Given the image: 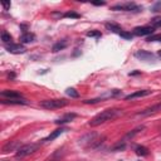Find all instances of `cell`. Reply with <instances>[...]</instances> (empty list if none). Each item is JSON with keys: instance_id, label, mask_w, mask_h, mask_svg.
Segmentation results:
<instances>
[{"instance_id": "obj_1", "label": "cell", "mask_w": 161, "mask_h": 161, "mask_svg": "<svg viewBox=\"0 0 161 161\" xmlns=\"http://www.w3.org/2000/svg\"><path fill=\"white\" fill-rule=\"evenodd\" d=\"M123 112L122 109L119 108H109V109H106L101 113H98L96 117H93L91 121H89V126L94 127V126H98V125H102L107 121H111V119H114L116 117L121 116Z\"/></svg>"}, {"instance_id": "obj_2", "label": "cell", "mask_w": 161, "mask_h": 161, "mask_svg": "<svg viewBox=\"0 0 161 161\" xmlns=\"http://www.w3.org/2000/svg\"><path fill=\"white\" fill-rule=\"evenodd\" d=\"M67 103L68 102L65 99H45L40 102V107L45 109H54V108H62L67 106Z\"/></svg>"}, {"instance_id": "obj_3", "label": "cell", "mask_w": 161, "mask_h": 161, "mask_svg": "<svg viewBox=\"0 0 161 161\" xmlns=\"http://www.w3.org/2000/svg\"><path fill=\"white\" fill-rule=\"evenodd\" d=\"M39 145L38 143H28V145H23L16 150V157H25L33 152H35L38 150Z\"/></svg>"}, {"instance_id": "obj_4", "label": "cell", "mask_w": 161, "mask_h": 161, "mask_svg": "<svg viewBox=\"0 0 161 161\" xmlns=\"http://www.w3.org/2000/svg\"><path fill=\"white\" fill-rule=\"evenodd\" d=\"M142 8L137 6L135 3H123L112 6V10H122V11H140Z\"/></svg>"}, {"instance_id": "obj_5", "label": "cell", "mask_w": 161, "mask_h": 161, "mask_svg": "<svg viewBox=\"0 0 161 161\" xmlns=\"http://www.w3.org/2000/svg\"><path fill=\"white\" fill-rule=\"evenodd\" d=\"M152 94V91L150 89H142V91H137V92H133L128 96L125 97L126 101H131V99H136V98H141V97H146V96H150Z\"/></svg>"}, {"instance_id": "obj_6", "label": "cell", "mask_w": 161, "mask_h": 161, "mask_svg": "<svg viewBox=\"0 0 161 161\" xmlns=\"http://www.w3.org/2000/svg\"><path fill=\"white\" fill-rule=\"evenodd\" d=\"M153 33V28L152 26H136L133 29V34L135 35H152Z\"/></svg>"}, {"instance_id": "obj_7", "label": "cell", "mask_w": 161, "mask_h": 161, "mask_svg": "<svg viewBox=\"0 0 161 161\" xmlns=\"http://www.w3.org/2000/svg\"><path fill=\"white\" fill-rule=\"evenodd\" d=\"M1 102L5 104H28V101L24 97L16 98H1Z\"/></svg>"}, {"instance_id": "obj_8", "label": "cell", "mask_w": 161, "mask_h": 161, "mask_svg": "<svg viewBox=\"0 0 161 161\" xmlns=\"http://www.w3.org/2000/svg\"><path fill=\"white\" fill-rule=\"evenodd\" d=\"M6 49L13 53V54H21L25 52V48L20 44H14V43H10V44H6Z\"/></svg>"}, {"instance_id": "obj_9", "label": "cell", "mask_w": 161, "mask_h": 161, "mask_svg": "<svg viewBox=\"0 0 161 161\" xmlns=\"http://www.w3.org/2000/svg\"><path fill=\"white\" fill-rule=\"evenodd\" d=\"M158 111H161V102H158V103H156V104H153V106L143 109L142 112L138 113V116H148V114H152V113L158 112Z\"/></svg>"}, {"instance_id": "obj_10", "label": "cell", "mask_w": 161, "mask_h": 161, "mask_svg": "<svg viewBox=\"0 0 161 161\" xmlns=\"http://www.w3.org/2000/svg\"><path fill=\"white\" fill-rule=\"evenodd\" d=\"M135 57L138 58V59H141V60H151V59L155 58V55L152 53L146 52V50H138V52H136L135 53Z\"/></svg>"}, {"instance_id": "obj_11", "label": "cell", "mask_w": 161, "mask_h": 161, "mask_svg": "<svg viewBox=\"0 0 161 161\" xmlns=\"http://www.w3.org/2000/svg\"><path fill=\"white\" fill-rule=\"evenodd\" d=\"M77 117V114L75 113H67V114H64L63 117H60V118H58L57 121H55V123L57 125H64V123H67V122H70L73 118H75Z\"/></svg>"}, {"instance_id": "obj_12", "label": "cell", "mask_w": 161, "mask_h": 161, "mask_svg": "<svg viewBox=\"0 0 161 161\" xmlns=\"http://www.w3.org/2000/svg\"><path fill=\"white\" fill-rule=\"evenodd\" d=\"M64 131H67V128H64V127H60V128H57L55 131H53L47 138H44V142H49V141H53L54 138H57L59 135H62Z\"/></svg>"}, {"instance_id": "obj_13", "label": "cell", "mask_w": 161, "mask_h": 161, "mask_svg": "<svg viewBox=\"0 0 161 161\" xmlns=\"http://www.w3.org/2000/svg\"><path fill=\"white\" fill-rule=\"evenodd\" d=\"M0 96H1V98H16V97H23L19 92H16V91H9V89L3 91V92L0 93Z\"/></svg>"}, {"instance_id": "obj_14", "label": "cell", "mask_w": 161, "mask_h": 161, "mask_svg": "<svg viewBox=\"0 0 161 161\" xmlns=\"http://www.w3.org/2000/svg\"><path fill=\"white\" fill-rule=\"evenodd\" d=\"M20 145V142L19 141H10V142H8L4 147H3V151L4 152H9V151H14V150H16V147ZM20 147V146H19Z\"/></svg>"}, {"instance_id": "obj_15", "label": "cell", "mask_w": 161, "mask_h": 161, "mask_svg": "<svg viewBox=\"0 0 161 161\" xmlns=\"http://www.w3.org/2000/svg\"><path fill=\"white\" fill-rule=\"evenodd\" d=\"M67 45H68V40L67 39H63V40H60V42H58V43H55L53 45V52H59V50L64 49Z\"/></svg>"}, {"instance_id": "obj_16", "label": "cell", "mask_w": 161, "mask_h": 161, "mask_svg": "<svg viewBox=\"0 0 161 161\" xmlns=\"http://www.w3.org/2000/svg\"><path fill=\"white\" fill-rule=\"evenodd\" d=\"M106 28L112 33H118L119 34L122 31V28L119 25H117V24H113V23H106Z\"/></svg>"}, {"instance_id": "obj_17", "label": "cell", "mask_w": 161, "mask_h": 161, "mask_svg": "<svg viewBox=\"0 0 161 161\" xmlns=\"http://www.w3.org/2000/svg\"><path fill=\"white\" fill-rule=\"evenodd\" d=\"M35 39V36H34V34H31V33H24V34H21V36H20V42L21 43H30V42H33Z\"/></svg>"}, {"instance_id": "obj_18", "label": "cell", "mask_w": 161, "mask_h": 161, "mask_svg": "<svg viewBox=\"0 0 161 161\" xmlns=\"http://www.w3.org/2000/svg\"><path fill=\"white\" fill-rule=\"evenodd\" d=\"M135 151H136V155H138V156H147L148 155V148L145 146H137L135 148Z\"/></svg>"}, {"instance_id": "obj_19", "label": "cell", "mask_w": 161, "mask_h": 161, "mask_svg": "<svg viewBox=\"0 0 161 161\" xmlns=\"http://www.w3.org/2000/svg\"><path fill=\"white\" fill-rule=\"evenodd\" d=\"M143 128H145L143 126H140V127H137V128H135V130H132L131 132H128V133L126 135V137H125V140H126V138H132V137H133L135 135H137V133H138L140 131H142Z\"/></svg>"}, {"instance_id": "obj_20", "label": "cell", "mask_w": 161, "mask_h": 161, "mask_svg": "<svg viewBox=\"0 0 161 161\" xmlns=\"http://www.w3.org/2000/svg\"><path fill=\"white\" fill-rule=\"evenodd\" d=\"M67 94L72 98H78L79 97V93L74 89V88H67Z\"/></svg>"}, {"instance_id": "obj_21", "label": "cell", "mask_w": 161, "mask_h": 161, "mask_svg": "<svg viewBox=\"0 0 161 161\" xmlns=\"http://www.w3.org/2000/svg\"><path fill=\"white\" fill-rule=\"evenodd\" d=\"M1 40L8 44V43H10V40H11V35H10L9 33H6V31H3V33H1Z\"/></svg>"}, {"instance_id": "obj_22", "label": "cell", "mask_w": 161, "mask_h": 161, "mask_svg": "<svg viewBox=\"0 0 161 161\" xmlns=\"http://www.w3.org/2000/svg\"><path fill=\"white\" fill-rule=\"evenodd\" d=\"M146 40H147V42H161V34H153V35H150Z\"/></svg>"}, {"instance_id": "obj_23", "label": "cell", "mask_w": 161, "mask_h": 161, "mask_svg": "<svg viewBox=\"0 0 161 161\" xmlns=\"http://www.w3.org/2000/svg\"><path fill=\"white\" fill-rule=\"evenodd\" d=\"M63 16H64V18H73V19H78L80 15H79L78 13H74V11H67Z\"/></svg>"}, {"instance_id": "obj_24", "label": "cell", "mask_w": 161, "mask_h": 161, "mask_svg": "<svg viewBox=\"0 0 161 161\" xmlns=\"http://www.w3.org/2000/svg\"><path fill=\"white\" fill-rule=\"evenodd\" d=\"M87 36L101 38V36H102V34H101V31H98V30H91V31H88V33H87Z\"/></svg>"}, {"instance_id": "obj_25", "label": "cell", "mask_w": 161, "mask_h": 161, "mask_svg": "<svg viewBox=\"0 0 161 161\" xmlns=\"http://www.w3.org/2000/svg\"><path fill=\"white\" fill-rule=\"evenodd\" d=\"M125 147H126V143H125V141H122V143L121 142H118L116 146H113V151H119V150H125Z\"/></svg>"}, {"instance_id": "obj_26", "label": "cell", "mask_w": 161, "mask_h": 161, "mask_svg": "<svg viewBox=\"0 0 161 161\" xmlns=\"http://www.w3.org/2000/svg\"><path fill=\"white\" fill-rule=\"evenodd\" d=\"M151 24H152V28H157V26H161V18H155V19H152Z\"/></svg>"}, {"instance_id": "obj_27", "label": "cell", "mask_w": 161, "mask_h": 161, "mask_svg": "<svg viewBox=\"0 0 161 161\" xmlns=\"http://www.w3.org/2000/svg\"><path fill=\"white\" fill-rule=\"evenodd\" d=\"M119 35H121L122 38H125V39H128V40H130V39H132V36H133L131 33H127V31H123V30L119 33Z\"/></svg>"}, {"instance_id": "obj_28", "label": "cell", "mask_w": 161, "mask_h": 161, "mask_svg": "<svg viewBox=\"0 0 161 161\" xmlns=\"http://www.w3.org/2000/svg\"><path fill=\"white\" fill-rule=\"evenodd\" d=\"M1 5H3V6H4V9H6V10L10 8V3H5V1H3V3H1Z\"/></svg>"}, {"instance_id": "obj_29", "label": "cell", "mask_w": 161, "mask_h": 161, "mask_svg": "<svg viewBox=\"0 0 161 161\" xmlns=\"http://www.w3.org/2000/svg\"><path fill=\"white\" fill-rule=\"evenodd\" d=\"M158 8H161V3H157V4H156L153 8H152V11H158V10H157Z\"/></svg>"}, {"instance_id": "obj_30", "label": "cell", "mask_w": 161, "mask_h": 161, "mask_svg": "<svg viewBox=\"0 0 161 161\" xmlns=\"http://www.w3.org/2000/svg\"><path fill=\"white\" fill-rule=\"evenodd\" d=\"M45 161H59V158L55 157V155H54L53 157H50V158H48V160H45Z\"/></svg>"}, {"instance_id": "obj_31", "label": "cell", "mask_w": 161, "mask_h": 161, "mask_svg": "<svg viewBox=\"0 0 161 161\" xmlns=\"http://www.w3.org/2000/svg\"><path fill=\"white\" fill-rule=\"evenodd\" d=\"M93 5H104V1H96L93 3Z\"/></svg>"}, {"instance_id": "obj_32", "label": "cell", "mask_w": 161, "mask_h": 161, "mask_svg": "<svg viewBox=\"0 0 161 161\" xmlns=\"http://www.w3.org/2000/svg\"><path fill=\"white\" fill-rule=\"evenodd\" d=\"M158 55H160V57H161V50H160V52H158Z\"/></svg>"}]
</instances>
